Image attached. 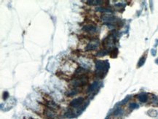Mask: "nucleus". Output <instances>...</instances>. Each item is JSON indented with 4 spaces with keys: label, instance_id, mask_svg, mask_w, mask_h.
I'll list each match as a JSON object with an SVG mask.
<instances>
[{
    "label": "nucleus",
    "instance_id": "obj_1",
    "mask_svg": "<svg viewBox=\"0 0 158 119\" xmlns=\"http://www.w3.org/2000/svg\"><path fill=\"white\" fill-rule=\"evenodd\" d=\"M96 75L98 77H104L106 74L107 71L109 69V63L108 61H101L96 60Z\"/></svg>",
    "mask_w": 158,
    "mask_h": 119
},
{
    "label": "nucleus",
    "instance_id": "obj_2",
    "mask_svg": "<svg viewBox=\"0 0 158 119\" xmlns=\"http://www.w3.org/2000/svg\"><path fill=\"white\" fill-rule=\"evenodd\" d=\"M88 82V77L85 75L82 76H78V77H74V79L71 80V86L73 87H79V86H83L85 84H87Z\"/></svg>",
    "mask_w": 158,
    "mask_h": 119
},
{
    "label": "nucleus",
    "instance_id": "obj_3",
    "mask_svg": "<svg viewBox=\"0 0 158 119\" xmlns=\"http://www.w3.org/2000/svg\"><path fill=\"white\" fill-rule=\"evenodd\" d=\"M99 46V43L97 42L96 39H93L92 40V42L88 43V45L86 46V51H94L96 50Z\"/></svg>",
    "mask_w": 158,
    "mask_h": 119
},
{
    "label": "nucleus",
    "instance_id": "obj_4",
    "mask_svg": "<svg viewBox=\"0 0 158 119\" xmlns=\"http://www.w3.org/2000/svg\"><path fill=\"white\" fill-rule=\"evenodd\" d=\"M84 102V98L82 97H79V98H77L73 99L71 102H70V106L72 108H77L79 105H81L82 103Z\"/></svg>",
    "mask_w": 158,
    "mask_h": 119
},
{
    "label": "nucleus",
    "instance_id": "obj_5",
    "mask_svg": "<svg viewBox=\"0 0 158 119\" xmlns=\"http://www.w3.org/2000/svg\"><path fill=\"white\" fill-rule=\"evenodd\" d=\"M82 30L86 32L89 33H93L96 31V27L94 26L93 25L89 24V25H85L82 27Z\"/></svg>",
    "mask_w": 158,
    "mask_h": 119
},
{
    "label": "nucleus",
    "instance_id": "obj_6",
    "mask_svg": "<svg viewBox=\"0 0 158 119\" xmlns=\"http://www.w3.org/2000/svg\"><path fill=\"white\" fill-rule=\"evenodd\" d=\"M99 82H94L92 85H90V87L88 88V93H93L94 91H96L97 90V88H99Z\"/></svg>",
    "mask_w": 158,
    "mask_h": 119
},
{
    "label": "nucleus",
    "instance_id": "obj_7",
    "mask_svg": "<svg viewBox=\"0 0 158 119\" xmlns=\"http://www.w3.org/2000/svg\"><path fill=\"white\" fill-rule=\"evenodd\" d=\"M101 18L104 21H108V22H112L115 20V18L111 15H102Z\"/></svg>",
    "mask_w": 158,
    "mask_h": 119
},
{
    "label": "nucleus",
    "instance_id": "obj_8",
    "mask_svg": "<svg viewBox=\"0 0 158 119\" xmlns=\"http://www.w3.org/2000/svg\"><path fill=\"white\" fill-rule=\"evenodd\" d=\"M46 105L48 106V108L50 110H54V109H56V108H58V105L55 104L54 102L53 101H49V102H47L46 103Z\"/></svg>",
    "mask_w": 158,
    "mask_h": 119
},
{
    "label": "nucleus",
    "instance_id": "obj_9",
    "mask_svg": "<svg viewBox=\"0 0 158 119\" xmlns=\"http://www.w3.org/2000/svg\"><path fill=\"white\" fill-rule=\"evenodd\" d=\"M138 99L141 102H146L148 99V97L146 94H141L138 96Z\"/></svg>",
    "mask_w": 158,
    "mask_h": 119
},
{
    "label": "nucleus",
    "instance_id": "obj_10",
    "mask_svg": "<svg viewBox=\"0 0 158 119\" xmlns=\"http://www.w3.org/2000/svg\"><path fill=\"white\" fill-rule=\"evenodd\" d=\"M102 2H103V1H100V0H88V1H87V3L88 4H91V5L101 4Z\"/></svg>",
    "mask_w": 158,
    "mask_h": 119
},
{
    "label": "nucleus",
    "instance_id": "obj_11",
    "mask_svg": "<svg viewBox=\"0 0 158 119\" xmlns=\"http://www.w3.org/2000/svg\"><path fill=\"white\" fill-rule=\"evenodd\" d=\"M117 54H118V50H117V48H114L110 52V56H111V58H116L117 56Z\"/></svg>",
    "mask_w": 158,
    "mask_h": 119
},
{
    "label": "nucleus",
    "instance_id": "obj_12",
    "mask_svg": "<svg viewBox=\"0 0 158 119\" xmlns=\"http://www.w3.org/2000/svg\"><path fill=\"white\" fill-rule=\"evenodd\" d=\"M107 54H108V51L105 49L104 50H101L96 54V56H106Z\"/></svg>",
    "mask_w": 158,
    "mask_h": 119
},
{
    "label": "nucleus",
    "instance_id": "obj_13",
    "mask_svg": "<svg viewBox=\"0 0 158 119\" xmlns=\"http://www.w3.org/2000/svg\"><path fill=\"white\" fill-rule=\"evenodd\" d=\"M96 10L99 11V12H112L111 10L104 8V7H98V8H96Z\"/></svg>",
    "mask_w": 158,
    "mask_h": 119
},
{
    "label": "nucleus",
    "instance_id": "obj_14",
    "mask_svg": "<svg viewBox=\"0 0 158 119\" xmlns=\"http://www.w3.org/2000/svg\"><path fill=\"white\" fill-rule=\"evenodd\" d=\"M78 93V91L77 90H71L70 91V92H67L66 93V95L69 96V97H71V96H74V95H76Z\"/></svg>",
    "mask_w": 158,
    "mask_h": 119
},
{
    "label": "nucleus",
    "instance_id": "obj_15",
    "mask_svg": "<svg viewBox=\"0 0 158 119\" xmlns=\"http://www.w3.org/2000/svg\"><path fill=\"white\" fill-rule=\"evenodd\" d=\"M145 59H146L145 57H142L141 59L139 60L138 64V67H140V66H141L142 65H144V62H145Z\"/></svg>",
    "mask_w": 158,
    "mask_h": 119
},
{
    "label": "nucleus",
    "instance_id": "obj_16",
    "mask_svg": "<svg viewBox=\"0 0 158 119\" xmlns=\"http://www.w3.org/2000/svg\"><path fill=\"white\" fill-rule=\"evenodd\" d=\"M138 105L136 103H131L130 105V109H136V108H138Z\"/></svg>",
    "mask_w": 158,
    "mask_h": 119
},
{
    "label": "nucleus",
    "instance_id": "obj_17",
    "mask_svg": "<svg viewBox=\"0 0 158 119\" xmlns=\"http://www.w3.org/2000/svg\"><path fill=\"white\" fill-rule=\"evenodd\" d=\"M122 109H120V108H119V109H117L115 112H114V115L115 116H117V115H119V114H121L122 113Z\"/></svg>",
    "mask_w": 158,
    "mask_h": 119
},
{
    "label": "nucleus",
    "instance_id": "obj_18",
    "mask_svg": "<svg viewBox=\"0 0 158 119\" xmlns=\"http://www.w3.org/2000/svg\"><path fill=\"white\" fill-rule=\"evenodd\" d=\"M8 97H9V94H8V92L5 91V92L3 94V99H7L8 98Z\"/></svg>",
    "mask_w": 158,
    "mask_h": 119
},
{
    "label": "nucleus",
    "instance_id": "obj_19",
    "mask_svg": "<svg viewBox=\"0 0 158 119\" xmlns=\"http://www.w3.org/2000/svg\"><path fill=\"white\" fill-rule=\"evenodd\" d=\"M152 54L153 56H155V55H156V51L154 50V49H152Z\"/></svg>",
    "mask_w": 158,
    "mask_h": 119
}]
</instances>
